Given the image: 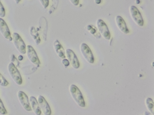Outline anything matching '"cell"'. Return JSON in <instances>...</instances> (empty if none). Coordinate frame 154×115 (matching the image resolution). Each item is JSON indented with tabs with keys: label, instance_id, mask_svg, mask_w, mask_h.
<instances>
[{
	"label": "cell",
	"instance_id": "12",
	"mask_svg": "<svg viewBox=\"0 0 154 115\" xmlns=\"http://www.w3.org/2000/svg\"><path fill=\"white\" fill-rule=\"evenodd\" d=\"M116 22L118 28L121 31L125 34L129 33V31L127 26L126 23L121 16H116Z\"/></svg>",
	"mask_w": 154,
	"mask_h": 115
},
{
	"label": "cell",
	"instance_id": "4",
	"mask_svg": "<svg viewBox=\"0 0 154 115\" xmlns=\"http://www.w3.org/2000/svg\"><path fill=\"white\" fill-rule=\"evenodd\" d=\"M131 16L134 22L138 26H142L143 21L142 16L138 9L135 6L132 5L130 8Z\"/></svg>",
	"mask_w": 154,
	"mask_h": 115
},
{
	"label": "cell",
	"instance_id": "23",
	"mask_svg": "<svg viewBox=\"0 0 154 115\" xmlns=\"http://www.w3.org/2000/svg\"><path fill=\"white\" fill-rule=\"evenodd\" d=\"M16 4H18L20 1L21 0H14Z\"/></svg>",
	"mask_w": 154,
	"mask_h": 115
},
{
	"label": "cell",
	"instance_id": "13",
	"mask_svg": "<svg viewBox=\"0 0 154 115\" xmlns=\"http://www.w3.org/2000/svg\"><path fill=\"white\" fill-rule=\"evenodd\" d=\"M29 101L31 109L34 113L36 115H41L42 111L35 98L31 96L29 98Z\"/></svg>",
	"mask_w": 154,
	"mask_h": 115
},
{
	"label": "cell",
	"instance_id": "7",
	"mask_svg": "<svg viewBox=\"0 0 154 115\" xmlns=\"http://www.w3.org/2000/svg\"><path fill=\"white\" fill-rule=\"evenodd\" d=\"M81 52L85 59L89 63H93L94 58L92 52L88 46L85 43H82L80 46Z\"/></svg>",
	"mask_w": 154,
	"mask_h": 115
},
{
	"label": "cell",
	"instance_id": "3",
	"mask_svg": "<svg viewBox=\"0 0 154 115\" xmlns=\"http://www.w3.org/2000/svg\"><path fill=\"white\" fill-rule=\"evenodd\" d=\"M8 70L9 75L14 82L17 84L20 85L22 83V79L18 70L12 62L8 66Z\"/></svg>",
	"mask_w": 154,
	"mask_h": 115
},
{
	"label": "cell",
	"instance_id": "5",
	"mask_svg": "<svg viewBox=\"0 0 154 115\" xmlns=\"http://www.w3.org/2000/svg\"><path fill=\"white\" fill-rule=\"evenodd\" d=\"M99 31L102 36L105 39L109 40L110 34L108 28L105 22L101 19L97 20L96 23Z\"/></svg>",
	"mask_w": 154,
	"mask_h": 115
},
{
	"label": "cell",
	"instance_id": "18",
	"mask_svg": "<svg viewBox=\"0 0 154 115\" xmlns=\"http://www.w3.org/2000/svg\"><path fill=\"white\" fill-rule=\"evenodd\" d=\"M7 112L0 98V114L2 115L6 114Z\"/></svg>",
	"mask_w": 154,
	"mask_h": 115
},
{
	"label": "cell",
	"instance_id": "17",
	"mask_svg": "<svg viewBox=\"0 0 154 115\" xmlns=\"http://www.w3.org/2000/svg\"><path fill=\"white\" fill-rule=\"evenodd\" d=\"M9 84L8 81L0 73V85L2 87H6Z\"/></svg>",
	"mask_w": 154,
	"mask_h": 115
},
{
	"label": "cell",
	"instance_id": "14",
	"mask_svg": "<svg viewBox=\"0 0 154 115\" xmlns=\"http://www.w3.org/2000/svg\"><path fill=\"white\" fill-rule=\"evenodd\" d=\"M53 45L55 51L58 56L62 58H65L66 56L64 50L59 41L56 40Z\"/></svg>",
	"mask_w": 154,
	"mask_h": 115
},
{
	"label": "cell",
	"instance_id": "6",
	"mask_svg": "<svg viewBox=\"0 0 154 115\" xmlns=\"http://www.w3.org/2000/svg\"><path fill=\"white\" fill-rule=\"evenodd\" d=\"M26 53L27 57L30 61L38 66L40 64V61L35 51L31 46L28 45L27 46Z\"/></svg>",
	"mask_w": 154,
	"mask_h": 115
},
{
	"label": "cell",
	"instance_id": "22",
	"mask_svg": "<svg viewBox=\"0 0 154 115\" xmlns=\"http://www.w3.org/2000/svg\"><path fill=\"white\" fill-rule=\"evenodd\" d=\"M71 3L75 6L77 5L79 3V0H69Z\"/></svg>",
	"mask_w": 154,
	"mask_h": 115
},
{
	"label": "cell",
	"instance_id": "16",
	"mask_svg": "<svg viewBox=\"0 0 154 115\" xmlns=\"http://www.w3.org/2000/svg\"><path fill=\"white\" fill-rule=\"evenodd\" d=\"M146 104L149 110L153 113V104L152 100L150 98H148L146 101Z\"/></svg>",
	"mask_w": 154,
	"mask_h": 115
},
{
	"label": "cell",
	"instance_id": "19",
	"mask_svg": "<svg viewBox=\"0 0 154 115\" xmlns=\"http://www.w3.org/2000/svg\"><path fill=\"white\" fill-rule=\"evenodd\" d=\"M5 15V11L4 7L0 0V17H4Z\"/></svg>",
	"mask_w": 154,
	"mask_h": 115
},
{
	"label": "cell",
	"instance_id": "9",
	"mask_svg": "<svg viewBox=\"0 0 154 115\" xmlns=\"http://www.w3.org/2000/svg\"><path fill=\"white\" fill-rule=\"evenodd\" d=\"M0 32L6 39L11 41L12 40L10 30L5 21L0 18Z\"/></svg>",
	"mask_w": 154,
	"mask_h": 115
},
{
	"label": "cell",
	"instance_id": "15",
	"mask_svg": "<svg viewBox=\"0 0 154 115\" xmlns=\"http://www.w3.org/2000/svg\"><path fill=\"white\" fill-rule=\"evenodd\" d=\"M30 33L36 44H38L40 42V39L38 33L34 27H31L30 29Z\"/></svg>",
	"mask_w": 154,
	"mask_h": 115
},
{
	"label": "cell",
	"instance_id": "20",
	"mask_svg": "<svg viewBox=\"0 0 154 115\" xmlns=\"http://www.w3.org/2000/svg\"><path fill=\"white\" fill-rule=\"evenodd\" d=\"M42 5L44 8H46L48 5L49 0H39Z\"/></svg>",
	"mask_w": 154,
	"mask_h": 115
},
{
	"label": "cell",
	"instance_id": "10",
	"mask_svg": "<svg viewBox=\"0 0 154 115\" xmlns=\"http://www.w3.org/2000/svg\"><path fill=\"white\" fill-rule=\"evenodd\" d=\"M66 52L67 58L71 66L74 69H78L80 66L79 63L74 52L69 49H67Z\"/></svg>",
	"mask_w": 154,
	"mask_h": 115
},
{
	"label": "cell",
	"instance_id": "1",
	"mask_svg": "<svg viewBox=\"0 0 154 115\" xmlns=\"http://www.w3.org/2000/svg\"><path fill=\"white\" fill-rule=\"evenodd\" d=\"M70 94L75 102L80 107H85V103L82 94L75 85L72 84L69 87Z\"/></svg>",
	"mask_w": 154,
	"mask_h": 115
},
{
	"label": "cell",
	"instance_id": "8",
	"mask_svg": "<svg viewBox=\"0 0 154 115\" xmlns=\"http://www.w3.org/2000/svg\"><path fill=\"white\" fill-rule=\"evenodd\" d=\"M17 95L19 102L23 108L27 111H31L32 109L27 95L23 92L19 91Z\"/></svg>",
	"mask_w": 154,
	"mask_h": 115
},
{
	"label": "cell",
	"instance_id": "2",
	"mask_svg": "<svg viewBox=\"0 0 154 115\" xmlns=\"http://www.w3.org/2000/svg\"><path fill=\"white\" fill-rule=\"evenodd\" d=\"M12 38L14 44L17 50L21 54H26V45L19 34L16 32L13 33Z\"/></svg>",
	"mask_w": 154,
	"mask_h": 115
},
{
	"label": "cell",
	"instance_id": "11",
	"mask_svg": "<svg viewBox=\"0 0 154 115\" xmlns=\"http://www.w3.org/2000/svg\"><path fill=\"white\" fill-rule=\"evenodd\" d=\"M38 102L41 111L45 115H50L51 110L50 107L45 98L42 96L39 95L38 97Z\"/></svg>",
	"mask_w": 154,
	"mask_h": 115
},
{
	"label": "cell",
	"instance_id": "21",
	"mask_svg": "<svg viewBox=\"0 0 154 115\" xmlns=\"http://www.w3.org/2000/svg\"><path fill=\"white\" fill-rule=\"evenodd\" d=\"M62 62L64 66L66 67L69 66L70 63L69 62L68 60L66 59H64L63 60Z\"/></svg>",
	"mask_w": 154,
	"mask_h": 115
}]
</instances>
